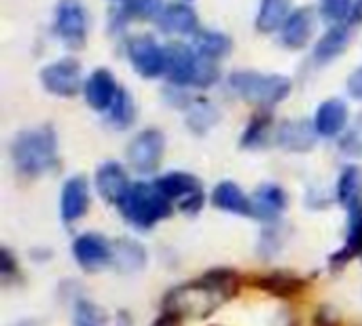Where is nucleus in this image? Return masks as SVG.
<instances>
[{
	"mask_svg": "<svg viewBox=\"0 0 362 326\" xmlns=\"http://www.w3.org/2000/svg\"><path fill=\"white\" fill-rule=\"evenodd\" d=\"M238 276L229 269H216L193 280L185 286L168 293L163 305L165 312H174L180 318H206L221 308L223 301L238 293Z\"/></svg>",
	"mask_w": 362,
	"mask_h": 326,
	"instance_id": "f257e3e1",
	"label": "nucleus"
},
{
	"mask_svg": "<svg viewBox=\"0 0 362 326\" xmlns=\"http://www.w3.org/2000/svg\"><path fill=\"white\" fill-rule=\"evenodd\" d=\"M15 168L30 178L42 176L57 168V136L51 127L23 129L11 144Z\"/></svg>",
	"mask_w": 362,
	"mask_h": 326,
	"instance_id": "f03ea898",
	"label": "nucleus"
},
{
	"mask_svg": "<svg viewBox=\"0 0 362 326\" xmlns=\"http://www.w3.org/2000/svg\"><path fill=\"white\" fill-rule=\"evenodd\" d=\"M229 87L244 102L261 108H272L291 95L293 83L284 74H267L259 70H235L229 76Z\"/></svg>",
	"mask_w": 362,
	"mask_h": 326,
	"instance_id": "7ed1b4c3",
	"label": "nucleus"
},
{
	"mask_svg": "<svg viewBox=\"0 0 362 326\" xmlns=\"http://www.w3.org/2000/svg\"><path fill=\"white\" fill-rule=\"evenodd\" d=\"M117 206L121 216L138 229H151L172 214V202L155 187V182L132 185Z\"/></svg>",
	"mask_w": 362,
	"mask_h": 326,
	"instance_id": "20e7f679",
	"label": "nucleus"
},
{
	"mask_svg": "<svg viewBox=\"0 0 362 326\" xmlns=\"http://www.w3.org/2000/svg\"><path fill=\"white\" fill-rule=\"evenodd\" d=\"M165 76L174 87L206 89L212 76V64L195 53L185 42H170L165 47Z\"/></svg>",
	"mask_w": 362,
	"mask_h": 326,
	"instance_id": "39448f33",
	"label": "nucleus"
},
{
	"mask_svg": "<svg viewBox=\"0 0 362 326\" xmlns=\"http://www.w3.org/2000/svg\"><path fill=\"white\" fill-rule=\"evenodd\" d=\"M53 28L62 45L81 51L87 45V8L81 0H59L55 6Z\"/></svg>",
	"mask_w": 362,
	"mask_h": 326,
	"instance_id": "423d86ee",
	"label": "nucleus"
},
{
	"mask_svg": "<svg viewBox=\"0 0 362 326\" xmlns=\"http://www.w3.org/2000/svg\"><path fill=\"white\" fill-rule=\"evenodd\" d=\"M38 78L45 91L57 98H74L85 87L83 68L76 59H57L47 64L40 68Z\"/></svg>",
	"mask_w": 362,
	"mask_h": 326,
	"instance_id": "0eeeda50",
	"label": "nucleus"
},
{
	"mask_svg": "<svg viewBox=\"0 0 362 326\" xmlns=\"http://www.w3.org/2000/svg\"><path fill=\"white\" fill-rule=\"evenodd\" d=\"M155 187L174 204H178V208L187 214H195L199 212V208L204 206V189L199 185V180L193 174L187 172H170L163 174L155 180Z\"/></svg>",
	"mask_w": 362,
	"mask_h": 326,
	"instance_id": "6e6552de",
	"label": "nucleus"
},
{
	"mask_svg": "<svg viewBox=\"0 0 362 326\" xmlns=\"http://www.w3.org/2000/svg\"><path fill=\"white\" fill-rule=\"evenodd\" d=\"M127 59L142 78L165 74V47H161L151 34H138L127 40Z\"/></svg>",
	"mask_w": 362,
	"mask_h": 326,
	"instance_id": "1a4fd4ad",
	"label": "nucleus"
},
{
	"mask_svg": "<svg viewBox=\"0 0 362 326\" xmlns=\"http://www.w3.org/2000/svg\"><path fill=\"white\" fill-rule=\"evenodd\" d=\"M165 153V136L155 129H142L127 146V161L138 174H153L163 159Z\"/></svg>",
	"mask_w": 362,
	"mask_h": 326,
	"instance_id": "9d476101",
	"label": "nucleus"
},
{
	"mask_svg": "<svg viewBox=\"0 0 362 326\" xmlns=\"http://www.w3.org/2000/svg\"><path fill=\"white\" fill-rule=\"evenodd\" d=\"M72 255L83 269L98 272V269L106 267L108 263H112L115 246L98 233H83L74 240Z\"/></svg>",
	"mask_w": 362,
	"mask_h": 326,
	"instance_id": "9b49d317",
	"label": "nucleus"
},
{
	"mask_svg": "<svg viewBox=\"0 0 362 326\" xmlns=\"http://www.w3.org/2000/svg\"><path fill=\"white\" fill-rule=\"evenodd\" d=\"M119 91H121V85L117 83L115 74L108 68H95L85 78V87H83L85 102L89 104V108L98 112H108Z\"/></svg>",
	"mask_w": 362,
	"mask_h": 326,
	"instance_id": "f8f14e48",
	"label": "nucleus"
},
{
	"mask_svg": "<svg viewBox=\"0 0 362 326\" xmlns=\"http://www.w3.org/2000/svg\"><path fill=\"white\" fill-rule=\"evenodd\" d=\"M314 32H316V13L312 6H301L295 8L286 19V23L282 25L280 42L291 51H301L305 49V45H310Z\"/></svg>",
	"mask_w": 362,
	"mask_h": 326,
	"instance_id": "ddd939ff",
	"label": "nucleus"
},
{
	"mask_svg": "<svg viewBox=\"0 0 362 326\" xmlns=\"http://www.w3.org/2000/svg\"><path fill=\"white\" fill-rule=\"evenodd\" d=\"M159 30L165 34H174V36H195L202 28H199V17L195 13V8L189 2H172L168 4L161 15L155 19Z\"/></svg>",
	"mask_w": 362,
	"mask_h": 326,
	"instance_id": "4468645a",
	"label": "nucleus"
},
{
	"mask_svg": "<svg viewBox=\"0 0 362 326\" xmlns=\"http://www.w3.org/2000/svg\"><path fill=\"white\" fill-rule=\"evenodd\" d=\"M318 138L320 136L316 132L314 121H308V119L284 121L276 134V142L288 153H308L316 146Z\"/></svg>",
	"mask_w": 362,
	"mask_h": 326,
	"instance_id": "2eb2a0df",
	"label": "nucleus"
},
{
	"mask_svg": "<svg viewBox=\"0 0 362 326\" xmlns=\"http://www.w3.org/2000/svg\"><path fill=\"white\" fill-rule=\"evenodd\" d=\"M350 119V108L341 98H331L325 100L318 108H316V117H314V125L318 136L322 138H335L339 134L346 132Z\"/></svg>",
	"mask_w": 362,
	"mask_h": 326,
	"instance_id": "dca6fc26",
	"label": "nucleus"
},
{
	"mask_svg": "<svg viewBox=\"0 0 362 326\" xmlns=\"http://www.w3.org/2000/svg\"><path fill=\"white\" fill-rule=\"evenodd\" d=\"M59 210L64 223H74L89 210V182L83 176H72L62 187Z\"/></svg>",
	"mask_w": 362,
	"mask_h": 326,
	"instance_id": "f3484780",
	"label": "nucleus"
},
{
	"mask_svg": "<svg viewBox=\"0 0 362 326\" xmlns=\"http://www.w3.org/2000/svg\"><path fill=\"white\" fill-rule=\"evenodd\" d=\"M129 187L132 185L127 178V172L117 161H106L95 170V189L106 202L119 204L129 191Z\"/></svg>",
	"mask_w": 362,
	"mask_h": 326,
	"instance_id": "a211bd4d",
	"label": "nucleus"
},
{
	"mask_svg": "<svg viewBox=\"0 0 362 326\" xmlns=\"http://www.w3.org/2000/svg\"><path fill=\"white\" fill-rule=\"evenodd\" d=\"M288 206V195L278 185H261L252 195V216L265 223H274Z\"/></svg>",
	"mask_w": 362,
	"mask_h": 326,
	"instance_id": "6ab92c4d",
	"label": "nucleus"
},
{
	"mask_svg": "<svg viewBox=\"0 0 362 326\" xmlns=\"http://www.w3.org/2000/svg\"><path fill=\"white\" fill-rule=\"evenodd\" d=\"M352 40V25L348 23H339V25H331L322 38L316 42L314 47V59L318 64H329L333 59H337L339 55H344L350 47Z\"/></svg>",
	"mask_w": 362,
	"mask_h": 326,
	"instance_id": "aec40b11",
	"label": "nucleus"
},
{
	"mask_svg": "<svg viewBox=\"0 0 362 326\" xmlns=\"http://www.w3.org/2000/svg\"><path fill=\"white\" fill-rule=\"evenodd\" d=\"M212 204L218 210L240 214V216H252V197H248L235 182L223 180L212 191Z\"/></svg>",
	"mask_w": 362,
	"mask_h": 326,
	"instance_id": "412c9836",
	"label": "nucleus"
},
{
	"mask_svg": "<svg viewBox=\"0 0 362 326\" xmlns=\"http://www.w3.org/2000/svg\"><path fill=\"white\" fill-rule=\"evenodd\" d=\"M291 13H293V0H261L255 28L261 34L280 32L286 19L291 17Z\"/></svg>",
	"mask_w": 362,
	"mask_h": 326,
	"instance_id": "4be33fe9",
	"label": "nucleus"
},
{
	"mask_svg": "<svg viewBox=\"0 0 362 326\" xmlns=\"http://www.w3.org/2000/svg\"><path fill=\"white\" fill-rule=\"evenodd\" d=\"M197 55L206 57V59H212V62H221L225 59L231 49H233V40L223 34V32H214V30H199L195 36H193V45Z\"/></svg>",
	"mask_w": 362,
	"mask_h": 326,
	"instance_id": "5701e85b",
	"label": "nucleus"
},
{
	"mask_svg": "<svg viewBox=\"0 0 362 326\" xmlns=\"http://www.w3.org/2000/svg\"><path fill=\"white\" fill-rule=\"evenodd\" d=\"M337 199L350 212L362 208V168L350 165L341 172L337 182Z\"/></svg>",
	"mask_w": 362,
	"mask_h": 326,
	"instance_id": "b1692460",
	"label": "nucleus"
},
{
	"mask_svg": "<svg viewBox=\"0 0 362 326\" xmlns=\"http://www.w3.org/2000/svg\"><path fill=\"white\" fill-rule=\"evenodd\" d=\"M218 119H221V115H218L216 106L208 100H195V102H191V106L187 110V125L195 134H206L210 127H214L218 123Z\"/></svg>",
	"mask_w": 362,
	"mask_h": 326,
	"instance_id": "393cba45",
	"label": "nucleus"
},
{
	"mask_svg": "<svg viewBox=\"0 0 362 326\" xmlns=\"http://www.w3.org/2000/svg\"><path fill=\"white\" fill-rule=\"evenodd\" d=\"M144 261H146V255H144V250H142L140 244H136L134 240H121V242H117L112 263H117V267L121 272L142 269Z\"/></svg>",
	"mask_w": 362,
	"mask_h": 326,
	"instance_id": "a878e982",
	"label": "nucleus"
},
{
	"mask_svg": "<svg viewBox=\"0 0 362 326\" xmlns=\"http://www.w3.org/2000/svg\"><path fill=\"white\" fill-rule=\"evenodd\" d=\"M354 257H362V208L352 212V219H350V231H348V238H346V244L344 248L335 255L333 263H348L350 259Z\"/></svg>",
	"mask_w": 362,
	"mask_h": 326,
	"instance_id": "bb28decb",
	"label": "nucleus"
},
{
	"mask_svg": "<svg viewBox=\"0 0 362 326\" xmlns=\"http://www.w3.org/2000/svg\"><path fill=\"white\" fill-rule=\"evenodd\" d=\"M163 0H123L121 2V17L148 21L157 19L163 11Z\"/></svg>",
	"mask_w": 362,
	"mask_h": 326,
	"instance_id": "cd10ccee",
	"label": "nucleus"
},
{
	"mask_svg": "<svg viewBox=\"0 0 362 326\" xmlns=\"http://www.w3.org/2000/svg\"><path fill=\"white\" fill-rule=\"evenodd\" d=\"M108 119L119 129H125V127H129L134 123V119H136V104H134L132 95L127 93V89L121 87L115 104L108 110Z\"/></svg>",
	"mask_w": 362,
	"mask_h": 326,
	"instance_id": "c85d7f7f",
	"label": "nucleus"
},
{
	"mask_svg": "<svg viewBox=\"0 0 362 326\" xmlns=\"http://www.w3.org/2000/svg\"><path fill=\"white\" fill-rule=\"evenodd\" d=\"M259 286L276 297H293L303 289V282L293 276H286V274H274V276L261 278Z\"/></svg>",
	"mask_w": 362,
	"mask_h": 326,
	"instance_id": "c756f323",
	"label": "nucleus"
},
{
	"mask_svg": "<svg viewBox=\"0 0 362 326\" xmlns=\"http://www.w3.org/2000/svg\"><path fill=\"white\" fill-rule=\"evenodd\" d=\"M354 8V0H320V17L329 25L348 23Z\"/></svg>",
	"mask_w": 362,
	"mask_h": 326,
	"instance_id": "7c9ffc66",
	"label": "nucleus"
},
{
	"mask_svg": "<svg viewBox=\"0 0 362 326\" xmlns=\"http://www.w3.org/2000/svg\"><path fill=\"white\" fill-rule=\"evenodd\" d=\"M74 326H108L106 312L91 301H78L74 308Z\"/></svg>",
	"mask_w": 362,
	"mask_h": 326,
	"instance_id": "2f4dec72",
	"label": "nucleus"
},
{
	"mask_svg": "<svg viewBox=\"0 0 362 326\" xmlns=\"http://www.w3.org/2000/svg\"><path fill=\"white\" fill-rule=\"evenodd\" d=\"M269 123H272V119H269L267 115H259V117H255V119L250 121V125H248V129H246L244 138H242L244 149H257V146H261V144H263V140H265V136H267Z\"/></svg>",
	"mask_w": 362,
	"mask_h": 326,
	"instance_id": "473e14b6",
	"label": "nucleus"
},
{
	"mask_svg": "<svg viewBox=\"0 0 362 326\" xmlns=\"http://www.w3.org/2000/svg\"><path fill=\"white\" fill-rule=\"evenodd\" d=\"M341 149L344 153L352 155V157H361L362 155V127L361 125H354L346 136H344V142H341Z\"/></svg>",
	"mask_w": 362,
	"mask_h": 326,
	"instance_id": "72a5a7b5",
	"label": "nucleus"
},
{
	"mask_svg": "<svg viewBox=\"0 0 362 326\" xmlns=\"http://www.w3.org/2000/svg\"><path fill=\"white\" fill-rule=\"evenodd\" d=\"M348 93H350V98L352 100H356V102H362V66H358L356 70H352L350 72V76H348Z\"/></svg>",
	"mask_w": 362,
	"mask_h": 326,
	"instance_id": "f704fd0d",
	"label": "nucleus"
},
{
	"mask_svg": "<svg viewBox=\"0 0 362 326\" xmlns=\"http://www.w3.org/2000/svg\"><path fill=\"white\" fill-rule=\"evenodd\" d=\"M153 326H182V318L178 316V314H174V312H163Z\"/></svg>",
	"mask_w": 362,
	"mask_h": 326,
	"instance_id": "c9c22d12",
	"label": "nucleus"
},
{
	"mask_svg": "<svg viewBox=\"0 0 362 326\" xmlns=\"http://www.w3.org/2000/svg\"><path fill=\"white\" fill-rule=\"evenodd\" d=\"M362 21V0H354V8H352V15H350V21L348 25H358Z\"/></svg>",
	"mask_w": 362,
	"mask_h": 326,
	"instance_id": "e433bc0d",
	"label": "nucleus"
},
{
	"mask_svg": "<svg viewBox=\"0 0 362 326\" xmlns=\"http://www.w3.org/2000/svg\"><path fill=\"white\" fill-rule=\"evenodd\" d=\"M13 265H15V263H13V259H11V252L4 248V250H2V274L8 276V272L13 269Z\"/></svg>",
	"mask_w": 362,
	"mask_h": 326,
	"instance_id": "4c0bfd02",
	"label": "nucleus"
},
{
	"mask_svg": "<svg viewBox=\"0 0 362 326\" xmlns=\"http://www.w3.org/2000/svg\"><path fill=\"white\" fill-rule=\"evenodd\" d=\"M176 2H191V0H176Z\"/></svg>",
	"mask_w": 362,
	"mask_h": 326,
	"instance_id": "58836bf2",
	"label": "nucleus"
},
{
	"mask_svg": "<svg viewBox=\"0 0 362 326\" xmlns=\"http://www.w3.org/2000/svg\"><path fill=\"white\" fill-rule=\"evenodd\" d=\"M115 2H123V0H115Z\"/></svg>",
	"mask_w": 362,
	"mask_h": 326,
	"instance_id": "ea45409f",
	"label": "nucleus"
}]
</instances>
